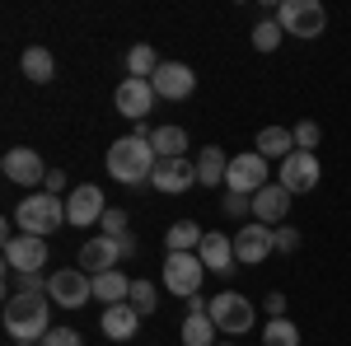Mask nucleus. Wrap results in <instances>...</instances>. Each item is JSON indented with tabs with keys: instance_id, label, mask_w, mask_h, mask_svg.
Masks as SVG:
<instances>
[{
	"instance_id": "f257e3e1",
	"label": "nucleus",
	"mask_w": 351,
	"mask_h": 346,
	"mask_svg": "<svg viewBox=\"0 0 351 346\" xmlns=\"http://www.w3.org/2000/svg\"><path fill=\"white\" fill-rule=\"evenodd\" d=\"M155 164H160V155H155V145H150V132H145V122L136 127L132 136H122V140H112L108 145V178L122 187H141L155 178Z\"/></svg>"
},
{
	"instance_id": "f03ea898",
	"label": "nucleus",
	"mask_w": 351,
	"mask_h": 346,
	"mask_svg": "<svg viewBox=\"0 0 351 346\" xmlns=\"http://www.w3.org/2000/svg\"><path fill=\"white\" fill-rule=\"evenodd\" d=\"M47 314H52V299L47 295H10L5 299V332L14 342H43L52 328H47Z\"/></svg>"
},
{
	"instance_id": "7ed1b4c3",
	"label": "nucleus",
	"mask_w": 351,
	"mask_h": 346,
	"mask_svg": "<svg viewBox=\"0 0 351 346\" xmlns=\"http://www.w3.org/2000/svg\"><path fill=\"white\" fill-rule=\"evenodd\" d=\"M14 225H19V234L47 239V234H56L66 225V206H61V197H52V192H28L24 201H19V211H14Z\"/></svg>"
},
{
	"instance_id": "20e7f679",
	"label": "nucleus",
	"mask_w": 351,
	"mask_h": 346,
	"mask_svg": "<svg viewBox=\"0 0 351 346\" xmlns=\"http://www.w3.org/2000/svg\"><path fill=\"white\" fill-rule=\"evenodd\" d=\"M276 24L286 28L291 38H319L328 28V10L319 0H281V10H276Z\"/></svg>"
},
{
	"instance_id": "39448f33",
	"label": "nucleus",
	"mask_w": 351,
	"mask_h": 346,
	"mask_svg": "<svg viewBox=\"0 0 351 346\" xmlns=\"http://www.w3.org/2000/svg\"><path fill=\"white\" fill-rule=\"evenodd\" d=\"M47 299L61 304V309H84L94 299V276L80 271V267H61L47 276Z\"/></svg>"
},
{
	"instance_id": "423d86ee",
	"label": "nucleus",
	"mask_w": 351,
	"mask_h": 346,
	"mask_svg": "<svg viewBox=\"0 0 351 346\" xmlns=\"http://www.w3.org/2000/svg\"><path fill=\"white\" fill-rule=\"evenodd\" d=\"M206 314H211V323H216L225 337H243V332H253V299L239 295V291L216 295Z\"/></svg>"
},
{
	"instance_id": "0eeeda50",
	"label": "nucleus",
	"mask_w": 351,
	"mask_h": 346,
	"mask_svg": "<svg viewBox=\"0 0 351 346\" xmlns=\"http://www.w3.org/2000/svg\"><path fill=\"white\" fill-rule=\"evenodd\" d=\"M202 276H206V262L197 253H169L164 258V286L173 295H183V299L202 295Z\"/></svg>"
},
{
	"instance_id": "6e6552de",
	"label": "nucleus",
	"mask_w": 351,
	"mask_h": 346,
	"mask_svg": "<svg viewBox=\"0 0 351 346\" xmlns=\"http://www.w3.org/2000/svg\"><path fill=\"white\" fill-rule=\"evenodd\" d=\"M267 173H271V164L263 160L258 150H243V155L230 160V178H225V187L239 192V197H258V192L267 187Z\"/></svg>"
},
{
	"instance_id": "1a4fd4ad",
	"label": "nucleus",
	"mask_w": 351,
	"mask_h": 346,
	"mask_svg": "<svg viewBox=\"0 0 351 346\" xmlns=\"http://www.w3.org/2000/svg\"><path fill=\"white\" fill-rule=\"evenodd\" d=\"M0 173H5L10 183H19V187H43L52 169L43 164V155H38V150H28V145H14V150H5V160H0Z\"/></svg>"
},
{
	"instance_id": "9d476101",
	"label": "nucleus",
	"mask_w": 351,
	"mask_h": 346,
	"mask_svg": "<svg viewBox=\"0 0 351 346\" xmlns=\"http://www.w3.org/2000/svg\"><path fill=\"white\" fill-rule=\"evenodd\" d=\"M104 187L94 183H80L71 187V197H66V225H75V230H89V225H99L104 220Z\"/></svg>"
},
{
	"instance_id": "9b49d317",
	"label": "nucleus",
	"mask_w": 351,
	"mask_h": 346,
	"mask_svg": "<svg viewBox=\"0 0 351 346\" xmlns=\"http://www.w3.org/2000/svg\"><path fill=\"white\" fill-rule=\"evenodd\" d=\"M319 178H324V164H319V155H314V150H295L291 160L281 164V187H286L291 197L314 192V187H319Z\"/></svg>"
},
{
	"instance_id": "f8f14e48",
	"label": "nucleus",
	"mask_w": 351,
	"mask_h": 346,
	"mask_svg": "<svg viewBox=\"0 0 351 346\" xmlns=\"http://www.w3.org/2000/svg\"><path fill=\"white\" fill-rule=\"evenodd\" d=\"M43 262H47V239H38V234H14V239H5V267H10L14 276L43 271Z\"/></svg>"
},
{
	"instance_id": "ddd939ff",
	"label": "nucleus",
	"mask_w": 351,
	"mask_h": 346,
	"mask_svg": "<svg viewBox=\"0 0 351 346\" xmlns=\"http://www.w3.org/2000/svg\"><path fill=\"white\" fill-rule=\"evenodd\" d=\"M271 253H276V230H271V225L248 220L239 234H234V258H239V262H267Z\"/></svg>"
},
{
	"instance_id": "4468645a",
	"label": "nucleus",
	"mask_w": 351,
	"mask_h": 346,
	"mask_svg": "<svg viewBox=\"0 0 351 346\" xmlns=\"http://www.w3.org/2000/svg\"><path fill=\"white\" fill-rule=\"evenodd\" d=\"M155 84L150 80H136V75H127V80L117 84V94H112V103H117V112L122 117H132V122H145V112L155 108Z\"/></svg>"
},
{
	"instance_id": "2eb2a0df",
	"label": "nucleus",
	"mask_w": 351,
	"mask_h": 346,
	"mask_svg": "<svg viewBox=\"0 0 351 346\" xmlns=\"http://www.w3.org/2000/svg\"><path fill=\"white\" fill-rule=\"evenodd\" d=\"M155 94L160 99H192V89H197V75H192V66H183V61H160V71H155Z\"/></svg>"
},
{
	"instance_id": "dca6fc26",
	"label": "nucleus",
	"mask_w": 351,
	"mask_h": 346,
	"mask_svg": "<svg viewBox=\"0 0 351 346\" xmlns=\"http://www.w3.org/2000/svg\"><path fill=\"white\" fill-rule=\"evenodd\" d=\"M150 187H155V192H169V197L192 192V187H197V164H192V160H160V164H155Z\"/></svg>"
},
{
	"instance_id": "f3484780",
	"label": "nucleus",
	"mask_w": 351,
	"mask_h": 346,
	"mask_svg": "<svg viewBox=\"0 0 351 346\" xmlns=\"http://www.w3.org/2000/svg\"><path fill=\"white\" fill-rule=\"evenodd\" d=\"M117 262H122V243L108 239V234H99V239H89L80 248V271H89V276L117 271Z\"/></svg>"
},
{
	"instance_id": "a211bd4d",
	"label": "nucleus",
	"mask_w": 351,
	"mask_h": 346,
	"mask_svg": "<svg viewBox=\"0 0 351 346\" xmlns=\"http://www.w3.org/2000/svg\"><path fill=\"white\" fill-rule=\"evenodd\" d=\"M286 215H291V192L281 183H267L253 197V220H258V225H271V230H276Z\"/></svg>"
},
{
	"instance_id": "6ab92c4d",
	"label": "nucleus",
	"mask_w": 351,
	"mask_h": 346,
	"mask_svg": "<svg viewBox=\"0 0 351 346\" xmlns=\"http://www.w3.org/2000/svg\"><path fill=\"white\" fill-rule=\"evenodd\" d=\"M197 258L206 262V271H220V276H230L234 271V239H225L220 230H206V239H202V248H197Z\"/></svg>"
},
{
	"instance_id": "aec40b11",
	"label": "nucleus",
	"mask_w": 351,
	"mask_h": 346,
	"mask_svg": "<svg viewBox=\"0 0 351 346\" xmlns=\"http://www.w3.org/2000/svg\"><path fill=\"white\" fill-rule=\"evenodd\" d=\"M99 328H104V337H112V342H132L136 328H141V314H136L132 304H108L99 314Z\"/></svg>"
},
{
	"instance_id": "412c9836",
	"label": "nucleus",
	"mask_w": 351,
	"mask_h": 346,
	"mask_svg": "<svg viewBox=\"0 0 351 346\" xmlns=\"http://www.w3.org/2000/svg\"><path fill=\"white\" fill-rule=\"evenodd\" d=\"M258 155H263V160H291V155H295V132H291V127H263V132H258Z\"/></svg>"
},
{
	"instance_id": "4be33fe9",
	"label": "nucleus",
	"mask_w": 351,
	"mask_h": 346,
	"mask_svg": "<svg viewBox=\"0 0 351 346\" xmlns=\"http://www.w3.org/2000/svg\"><path fill=\"white\" fill-rule=\"evenodd\" d=\"M230 178V155L220 150V145H206L202 155H197V183L202 187H220Z\"/></svg>"
},
{
	"instance_id": "5701e85b",
	"label": "nucleus",
	"mask_w": 351,
	"mask_h": 346,
	"mask_svg": "<svg viewBox=\"0 0 351 346\" xmlns=\"http://www.w3.org/2000/svg\"><path fill=\"white\" fill-rule=\"evenodd\" d=\"M206 239V230L202 225H192V220H173L169 230H164V243H169V253H197Z\"/></svg>"
},
{
	"instance_id": "b1692460",
	"label": "nucleus",
	"mask_w": 351,
	"mask_h": 346,
	"mask_svg": "<svg viewBox=\"0 0 351 346\" xmlns=\"http://www.w3.org/2000/svg\"><path fill=\"white\" fill-rule=\"evenodd\" d=\"M216 323H211V314H188L183 319V328H178V342L183 346H216Z\"/></svg>"
},
{
	"instance_id": "393cba45",
	"label": "nucleus",
	"mask_w": 351,
	"mask_h": 346,
	"mask_svg": "<svg viewBox=\"0 0 351 346\" xmlns=\"http://www.w3.org/2000/svg\"><path fill=\"white\" fill-rule=\"evenodd\" d=\"M150 145H155L160 160H188V155H183V150H188V132H183V127H155V132H150Z\"/></svg>"
},
{
	"instance_id": "a878e982",
	"label": "nucleus",
	"mask_w": 351,
	"mask_h": 346,
	"mask_svg": "<svg viewBox=\"0 0 351 346\" xmlns=\"http://www.w3.org/2000/svg\"><path fill=\"white\" fill-rule=\"evenodd\" d=\"M127 295H132V281L122 276V267L94 276V299H104V309H108V304H127Z\"/></svg>"
},
{
	"instance_id": "bb28decb",
	"label": "nucleus",
	"mask_w": 351,
	"mask_h": 346,
	"mask_svg": "<svg viewBox=\"0 0 351 346\" xmlns=\"http://www.w3.org/2000/svg\"><path fill=\"white\" fill-rule=\"evenodd\" d=\"M19 66H24V75H28L33 84H47V80L56 75V56L47 52V47H24Z\"/></svg>"
},
{
	"instance_id": "cd10ccee",
	"label": "nucleus",
	"mask_w": 351,
	"mask_h": 346,
	"mask_svg": "<svg viewBox=\"0 0 351 346\" xmlns=\"http://www.w3.org/2000/svg\"><path fill=\"white\" fill-rule=\"evenodd\" d=\"M263 346H300V328L291 319H267L263 323Z\"/></svg>"
},
{
	"instance_id": "c85d7f7f",
	"label": "nucleus",
	"mask_w": 351,
	"mask_h": 346,
	"mask_svg": "<svg viewBox=\"0 0 351 346\" xmlns=\"http://www.w3.org/2000/svg\"><path fill=\"white\" fill-rule=\"evenodd\" d=\"M127 71H132L136 80H155V71H160V56H155V47H132L127 52Z\"/></svg>"
},
{
	"instance_id": "c756f323",
	"label": "nucleus",
	"mask_w": 351,
	"mask_h": 346,
	"mask_svg": "<svg viewBox=\"0 0 351 346\" xmlns=\"http://www.w3.org/2000/svg\"><path fill=\"white\" fill-rule=\"evenodd\" d=\"M127 304H132L136 314L145 319V314H155V304H160V291H155L150 281H132V295H127Z\"/></svg>"
},
{
	"instance_id": "7c9ffc66",
	"label": "nucleus",
	"mask_w": 351,
	"mask_h": 346,
	"mask_svg": "<svg viewBox=\"0 0 351 346\" xmlns=\"http://www.w3.org/2000/svg\"><path fill=\"white\" fill-rule=\"evenodd\" d=\"M281 38H286V28L276 24V19H263V24L253 28V47H258V52H276Z\"/></svg>"
},
{
	"instance_id": "2f4dec72",
	"label": "nucleus",
	"mask_w": 351,
	"mask_h": 346,
	"mask_svg": "<svg viewBox=\"0 0 351 346\" xmlns=\"http://www.w3.org/2000/svg\"><path fill=\"white\" fill-rule=\"evenodd\" d=\"M291 132H295V150H319V140H324V127L319 122H295Z\"/></svg>"
},
{
	"instance_id": "473e14b6",
	"label": "nucleus",
	"mask_w": 351,
	"mask_h": 346,
	"mask_svg": "<svg viewBox=\"0 0 351 346\" xmlns=\"http://www.w3.org/2000/svg\"><path fill=\"white\" fill-rule=\"evenodd\" d=\"M225 215H234V220H253V197H239V192H225Z\"/></svg>"
},
{
	"instance_id": "72a5a7b5",
	"label": "nucleus",
	"mask_w": 351,
	"mask_h": 346,
	"mask_svg": "<svg viewBox=\"0 0 351 346\" xmlns=\"http://www.w3.org/2000/svg\"><path fill=\"white\" fill-rule=\"evenodd\" d=\"M99 225H104V234H108V239H122V234H132V230H127V211H117V206H108Z\"/></svg>"
},
{
	"instance_id": "f704fd0d",
	"label": "nucleus",
	"mask_w": 351,
	"mask_h": 346,
	"mask_svg": "<svg viewBox=\"0 0 351 346\" xmlns=\"http://www.w3.org/2000/svg\"><path fill=\"white\" fill-rule=\"evenodd\" d=\"M80 342H84V337L75 332V328H52V332H47L38 346H80Z\"/></svg>"
},
{
	"instance_id": "c9c22d12",
	"label": "nucleus",
	"mask_w": 351,
	"mask_h": 346,
	"mask_svg": "<svg viewBox=\"0 0 351 346\" xmlns=\"http://www.w3.org/2000/svg\"><path fill=\"white\" fill-rule=\"evenodd\" d=\"M300 248V230L291 225H276V253H295Z\"/></svg>"
},
{
	"instance_id": "e433bc0d",
	"label": "nucleus",
	"mask_w": 351,
	"mask_h": 346,
	"mask_svg": "<svg viewBox=\"0 0 351 346\" xmlns=\"http://www.w3.org/2000/svg\"><path fill=\"white\" fill-rule=\"evenodd\" d=\"M263 309H267V319H286V295L271 291L267 299H263Z\"/></svg>"
},
{
	"instance_id": "4c0bfd02",
	"label": "nucleus",
	"mask_w": 351,
	"mask_h": 346,
	"mask_svg": "<svg viewBox=\"0 0 351 346\" xmlns=\"http://www.w3.org/2000/svg\"><path fill=\"white\" fill-rule=\"evenodd\" d=\"M43 192L61 197V192H66V173H61V169H52V173H47V183H43Z\"/></svg>"
},
{
	"instance_id": "58836bf2",
	"label": "nucleus",
	"mask_w": 351,
	"mask_h": 346,
	"mask_svg": "<svg viewBox=\"0 0 351 346\" xmlns=\"http://www.w3.org/2000/svg\"><path fill=\"white\" fill-rule=\"evenodd\" d=\"M117 243H122V262H132L136 253H141V243H136L132 234H122V239H117Z\"/></svg>"
},
{
	"instance_id": "ea45409f",
	"label": "nucleus",
	"mask_w": 351,
	"mask_h": 346,
	"mask_svg": "<svg viewBox=\"0 0 351 346\" xmlns=\"http://www.w3.org/2000/svg\"><path fill=\"white\" fill-rule=\"evenodd\" d=\"M14 346H38V342H14Z\"/></svg>"
},
{
	"instance_id": "a19ab883",
	"label": "nucleus",
	"mask_w": 351,
	"mask_h": 346,
	"mask_svg": "<svg viewBox=\"0 0 351 346\" xmlns=\"http://www.w3.org/2000/svg\"><path fill=\"white\" fill-rule=\"evenodd\" d=\"M220 346H230V342H220Z\"/></svg>"
}]
</instances>
